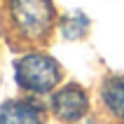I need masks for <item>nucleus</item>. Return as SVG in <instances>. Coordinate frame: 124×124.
I'll use <instances>...</instances> for the list:
<instances>
[{
  "instance_id": "f257e3e1",
  "label": "nucleus",
  "mask_w": 124,
  "mask_h": 124,
  "mask_svg": "<svg viewBox=\"0 0 124 124\" xmlns=\"http://www.w3.org/2000/svg\"><path fill=\"white\" fill-rule=\"evenodd\" d=\"M16 82L21 89L33 94H47L61 80V66L47 54H26L21 56L16 66Z\"/></svg>"
},
{
  "instance_id": "39448f33",
  "label": "nucleus",
  "mask_w": 124,
  "mask_h": 124,
  "mask_svg": "<svg viewBox=\"0 0 124 124\" xmlns=\"http://www.w3.org/2000/svg\"><path fill=\"white\" fill-rule=\"evenodd\" d=\"M101 101L110 115L124 119V75H110L101 84Z\"/></svg>"
},
{
  "instance_id": "20e7f679",
  "label": "nucleus",
  "mask_w": 124,
  "mask_h": 124,
  "mask_svg": "<svg viewBox=\"0 0 124 124\" xmlns=\"http://www.w3.org/2000/svg\"><path fill=\"white\" fill-rule=\"evenodd\" d=\"M0 124H42V108L26 98L7 101L0 105Z\"/></svg>"
},
{
  "instance_id": "423d86ee",
  "label": "nucleus",
  "mask_w": 124,
  "mask_h": 124,
  "mask_svg": "<svg viewBox=\"0 0 124 124\" xmlns=\"http://www.w3.org/2000/svg\"><path fill=\"white\" fill-rule=\"evenodd\" d=\"M87 28H89V19L80 12L70 14V16H63V21H61V35L66 40H80L87 33Z\"/></svg>"
},
{
  "instance_id": "7ed1b4c3",
  "label": "nucleus",
  "mask_w": 124,
  "mask_h": 124,
  "mask_svg": "<svg viewBox=\"0 0 124 124\" xmlns=\"http://www.w3.org/2000/svg\"><path fill=\"white\" fill-rule=\"evenodd\" d=\"M87 108H89V98L80 84H66L52 98V110L63 122H80L87 115Z\"/></svg>"
},
{
  "instance_id": "f03ea898",
  "label": "nucleus",
  "mask_w": 124,
  "mask_h": 124,
  "mask_svg": "<svg viewBox=\"0 0 124 124\" xmlns=\"http://www.w3.org/2000/svg\"><path fill=\"white\" fill-rule=\"evenodd\" d=\"M12 19L31 40H42L54 23V7L49 0H12Z\"/></svg>"
}]
</instances>
